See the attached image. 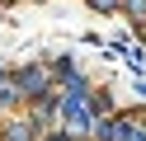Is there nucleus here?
<instances>
[{
  "mask_svg": "<svg viewBox=\"0 0 146 141\" xmlns=\"http://www.w3.org/2000/svg\"><path fill=\"white\" fill-rule=\"evenodd\" d=\"M24 89H42V71H29V75H24Z\"/></svg>",
  "mask_w": 146,
  "mask_h": 141,
  "instance_id": "f257e3e1",
  "label": "nucleus"
},
{
  "mask_svg": "<svg viewBox=\"0 0 146 141\" xmlns=\"http://www.w3.org/2000/svg\"><path fill=\"white\" fill-rule=\"evenodd\" d=\"M94 5H99V9H113V5H118V0H94Z\"/></svg>",
  "mask_w": 146,
  "mask_h": 141,
  "instance_id": "f03ea898",
  "label": "nucleus"
}]
</instances>
